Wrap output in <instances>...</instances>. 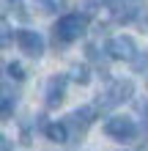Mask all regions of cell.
Masks as SVG:
<instances>
[{
	"label": "cell",
	"mask_w": 148,
	"mask_h": 151,
	"mask_svg": "<svg viewBox=\"0 0 148 151\" xmlns=\"http://www.w3.org/2000/svg\"><path fill=\"white\" fill-rule=\"evenodd\" d=\"M104 135L112 137V140H134L137 137V124L134 118H129V115H112V118L104 121Z\"/></svg>",
	"instance_id": "obj_4"
},
{
	"label": "cell",
	"mask_w": 148,
	"mask_h": 151,
	"mask_svg": "<svg viewBox=\"0 0 148 151\" xmlns=\"http://www.w3.org/2000/svg\"><path fill=\"white\" fill-rule=\"evenodd\" d=\"M6 11H11V14H16L19 19H25V0H0V17H3Z\"/></svg>",
	"instance_id": "obj_11"
},
{
	"label": "cell",
	"mask_w": 148,
	"mask_h": 151,
	"mask_svg": "<svg viewBox=\"0 0 148 151\" xmlns=\"http://www.w3.org/2000/svg\"><path fill=\"white\" fill-rule=\"evenodd\" d=\"M16 88L11 85V83H3L0 80V121H8L14 115V110H16Z\"/></svg>",
	"instance_id": "obj_9"
},
{
	"label": "cell",
	"mask_w": 148,
	"mask_h": 151,
	"mask_svg": "<svg viewBox=\"0 0 148 151\" xmlns=\"http://www.w3.org/2000/svg\"><path fill=\"white\" fill-rule=\"evenodd\" d=\"M8 74H11L14 80H22V77H25V72H22L19 63H8Z\"/></svg>",
	"instance_id": "obj_15"
},
{
	"label": "cell",
	"mask_w": 148,
	"mask_h": 151,
	"mask_svg": "<svg viewBox=\"0 0 148 151\" xmlns=\"http://www.w3.org/2000/svg\"><path fill=\"white\" fill-rule=\"evenodd\" d=\"M132 96H134V83H132V80H126V77H124V80H112V83L99 93L93 110H96V113H107V110H112V107H118V104L129 102Z\"/></svg>",
	"instance_id": "obj_2"
},
{
	"label": "cell",
	"mask_w": 148,
	"mask_h": 151,
	"mask_svg": "<svg viewBox=\"0 0 148 151\" xmlns=\"http://www.w3.org/2000/svg\"><path fill=\"white\" fill-rule=\"evenodd\" d=\"M143 151H145V148H143Z\"/></svg>",
	"instance_id": "obj_19"
},
{
	"label": "cell",
	"mask_w": 148,
	"mask_h": 151,
	"mask_svg": "<svg viewBox=\"0 0 148 151\" xmlns=\"http://www.w3.org/2000/svg\"><path fill=\"white\" fill-rule=\"evenodd\" d=\"M0 69H3V66H0Z\"/></svg>",
	"instance_id": "obj_18"
},
{
	"label": "cell",
	"mask_w": 148,
	"mask_h": 151,
	"mask_svg": "<svg viewBox=\"0 0 148 151\" xmlns=\"http://www.w3.org/2000/svg\"><path fill=\"white\" fill-rule=\"evenodd\" d=\"M143 113H145V124H148V104H145V107H143Z\"/></svg>",
	"instance_id": "obj_17"
},
{
	"label": "cell",
	"mask_w": 148,
	"mask_h": 151,
	"mask_svg": "<svg viewBox=\"0 0 148 151\" xmlns=\"http://www.w3.org/2000/svg\"><path fill=\"white\" fill-rule=\"evenodd\" d=\"M99 3L112 14L115 22H132L140 14V3L143 0H99Z\"/></svg>",
	"instance_id": "obj_5"
},
{
	"label": "cell",
	"mask_w": 148,
	"mask_h": 151,
	"mask_svg": "<svg viewBox=\"0 0 148 151\" xmlns=\"http://www.w3.org/2000/svg\"><path fill=\"white\" fill-rule=\"evenodd\" d=\"M107 55L112 60H129L132 63L134 55H137V44L132 36H112L107 41Z\"/></svg>",
	"instance_id": "obj_7"
},
{
	"label": "cell",
	"mask_w": 148,
	"mask_h": 151,
	"mask_svg": "<svg viewBox=\"0 0 148 151\" xmlns=\"http://www.w3.org/2000/svg\"><path fill=\"white\" fill-rule=\"evenodd\" d=\"M0 151H14V143L6 135H0Z\"/></svg>",
	"instance_id": "obj_16"
},
{
	"label": "cell",
	"mask_w": 148,
	"mask_h": 151,
	"mask_svg": "<svg viewBox=\"0 0 148 151\" xmlns=\"http://www.w3.org/2000/svg\"><path fill=\"white\" fill-rule=\"evenodd\" d=\"M71 80H74V83H80V85H88V83H91L88 66H85V63H77V66L71 69Z\"/></svg>",
	"instance_id": "obj_13"
},
{
	"label": "cell",
	"mask_w": 148,
	"mask_h": 151,
	"mask_svg": "<svg viewBox=\"0 0 148 151\" xmlns=\"http://www.w3.org/2000/svg\"><path fill=\"white\" fill-rule=\"evenodd\" d=\"M36 3L41 6V11H58L60 0H36Z\"/></svg>",
	"instance_id": "obj_14"
},
{
	"label": "cell",
	"mask_w": 148,
	"mask_h": 151,
	"mask_svg": "<svg viewBox=\"0 0 148 151\" xmlns=\"http://www.w3.org/2000/svg\"><path fill=\"white\" fill-rule=\"evenodd\" d=\"M96 110H93V104H82V107H77V110H71L66 115L63 121V127H66V135H69V140H80V137H85V132L91 129V124L96 121Z\"/></svg>",
	"instance_id": "obj_3"
},
{
	"label": "cell",
	"mask_w": 148,
	"mask_h": 151,
	"mask_svg": "<svg viewBox=\"0 0 148 151\" xmlns=\"http://www.w3.org/2000/svg\"><path fill=\"white\" fill-rule=\"evenodd\" d=\"M44 135L52 140V143H69L66 127H63L60 121H49V124H44Z\"/></svg>",
	"instance_id": "obj_10"
},
{
	"label": "cell",
	"mask_w": 148,
	"mask_h": 151,
	"mask_svg": "<svg viewBox=\"0 0 148 151\" xmlns=\"http://www.w3.org/2000/svg\"><path fill=\"white\" fill-rule=\"evenodd\" d=\"M14 41L19 44V50L28 58H41V55H44V39H41V33H36V30H28V28L16 30Z\"/></svg>",
	"instance_id": "obj_6"
},
{
	"label": "cell",
	"mask_w": 148,
	"mask_h": 151,
	"mask_svg": "<svg viewBox=\"0 0 148 151\" xmlns=\"http://www.w3.org/2000/svg\"><path fill=\"white\" fill-rule=\"evenodd\" d=\"M66 85H69V77H66V74H52V77L47 80L44 102H47L49 110H55V107L63 104V99H66Z\"/></svg>",
	"instance_id": "obj_8"
},
{
	"label": "cell",
	"mask_w": 148,
	"mask_h": 151,
	"mask_svg": "<svg viewBox=\"0 0 148 151\" xmlns=\"http://www.w3.org/2000/svg\"><path fill=\"white\" fill-rule=\"evenodd\" d=\"M85 30H88V17H85L82 11L63 14L55 25H52V39H55V47H66V44L77 41L80 36H85Z\"/></svg>",
	"instance_id": "obj_1"
},
{
	"label": "cell",
	"mask_w": 148,
	"mask_h": 151,
	"mask_svg": "<svg viewBox=\"0 0 148 151\" xmlns=\"http://www.w3.org/2000/svg\"><path fill=\"white\" fill-rule=\"evenodd\" d=\"M11 44H14V30L6 17H0V50H8Z\"/></svg>",
	"instance_id": "obj_12"
}]
</instances>
